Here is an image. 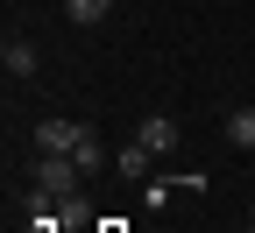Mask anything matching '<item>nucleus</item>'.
<instances>
[{
    "label": "nucleus",
    "mask_w": 255,
    "mask_h": 233,
    "mask_svg": "<svg viewBox=\"0 0 255 233\" xmlns=\"http://www.w3.org/2000/svg\"><path fill=\"white\" fill-rule=\"evenodd\" d=\"M114 162H121V170H149V162H156V155H149V149H142V142H128V149H121V155H114Z\"/></svg>",
    "instance_id": "9"
},
{
    "label": "nucleus",
    "mask_w": 255,
    "mask_h": 233,
    "mask_svg": "<svg viewBox=\"0 0 255 233\" xmlns=\"http://www.w3.org/2000/svg\"><path fill=\"white\" fill-rule=\"evenodd\" d=\"M71 155H78V170H100V162H107V142H100V127H92V120L78 127V149H71Z\"/></svg>",
    "instance_id": "5"
},
{
    "label": "nucleus",
    "mask_w": 255,
    "mask_h": 233,
    "mask_svg": "<svg viewBox=\"0 0 255 233\" xmlns=\"http://www.w3.org/2000/svg\"><path fill=\"white\" fill-rule=\"evenodd\" d=\"M220 135H227L234 149H255V106H241V113H227V120H220Z\"/></svg>",
    "instance_id": "6"
},
{
    "label": "nucleus",
    "mask_w": 255,
    "mask_h": 233,
    "mask_svg": "<svg viewBox=\"0 0 255 233\" xmlns=\"http://www.w3.org/2000/svg\"><path fill=\"white\" fill-rule=\"evenodd\" d=\"M78 127L85 120H43L36 127V155H71L78 149Z\"/></svg>",
    "instance_id": "3"
},
{
    "label": "nucleus",
    "mask_w": 255,
    "mask_h": 233,
    "mask_svg": "<svg viewBox=\"0 0 255 233\" xmlns=\"http://www.w3.org/2000/svg\"><path fill=\"white\" fill-rule=\"evenodd\" d=\"M57 219H64V226H92V205L71 191V198H57Z\"/></svg>",
    "instance_id": "8"
},
{
    "label": "nucleus",
    "mask_w": 255,
    "mask_h": 233,
    "mask_svg": "<svg viewBox=\"0 0 255 233\" xmlns=\"http://www.w3.org/2000/svg\"><path fill=\"white\" fill-rule=\"evenodd\" d=\"M71 177H78V155H36V191L71 198Z\"/></svg>",
    "instance_id": "1"
},
{
    "label": "nucleus",
    "mask_w": 255,
    "mask_h": 233,
    "mask_svg": "<svg viewBox=\"0 0 255 233\" xmlns=\"http://www.w3.org/2000/svg\"><path fill=\"white\" fill-rule=\"evenodd\" d=\"M135 142H142L149 155H170V149H177L184 135H177V120H170V113H142V127H135Z\"/></svg>",
    "instance_id": "2"
},
{
    "label": "nucleus",
    "mask_w": 255,
    "mask_h": 233,
    "mask_svg": "<svg viewBox=\"0 0 255 233\" xmlns=\"http://www.w3.org/2000/svg\"><path fill=\"white\" fill-rule=\"evenodd\" d=\"M0 64H7V78H36V43H7Z\"/></svg>",
    "instance_id": "7"
},
{
    "label": "nucleus",
    "mask_w": 255,
    "mask_h": 233,
    "mask_svg": "<svg viewBox=\"0 0 255 233\" xmlns=\"http://www.w3.org/2000/svg\"><path fill=\"white\" fill-rule=\"evenodd\" d=\"M114 14V0H64V21H71V28H100Z\"/></svg>",
    "instance_id": "4"
}]
</instances>
